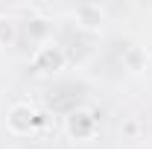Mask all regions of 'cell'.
I'll use <instances>...</instances> for the list:
<instances>
[{
	"instance_id": "6da1fadb",
	"label": "cell",
	"mask_w": 152,
	"mask_h": 149,
	"mask_svg": "<svg viewBox=\"0 0 152 149\" xmlns=\"http://www.w3.org/2000/svg\"><path fill=\"white\" fill-rule=\"evenodd\" d=\"M99 129V117L91 108H73L64 120V131L70 140H91Z\"/></svg>"
},
{
	"instance_id": "7a4b0ae2",
	"label": "cell",
	"mask_w": 152,
	"mask_h": 149,
	"mask_svg": "<svg viewBox=\"0 0 152 149\" xmlns=\"http://www.w3.org/2000/svg\"><path fill=\"white\" fill-rule=\"evenodd\" d=\"M64 50L53 44V41H44V44H38L35 53H32V67H35L38 73H58L61 67H64Z\"/></svg>"
},
{
	"instance_id": "3957f363",
	"label": "cell",
	"mask_w": 152,
	"mask_h": 149,
	"mask_svg": "<svg viewBox=\"0 0 152 149\" xmlns=\"http://www.w3.org/2000/svg\"><path fill=\"white\" fill-rule=\"evenodd\" d=\"M35 126H38V111L26 102H15L6 111V129L12 134H29Z\"/></svg>"
},
{
	"instance_id": "277c9868",
	"label": "cell",
	"mask_w": 152,
	"mask_h": 149,
	"mask_svg": "<svg viewBox=\"0 0 152 149\" xmlns=\"http://www.w3.org/2000/svg\"><path fill=\"white\" fill-rule=\"evenodd\" d=\"M73 18L85 32H99L102 23H105V9L99 3H82V6L73 9Z\"/></svg>"
},
{
	"instance_id": "5b68a950",
	"label": "cell",
	"mask_w": 152,
	"mask_h": 149,
	"mask_svg": "<svg viewBox=\"0 0 152 149\" xmlns=\"http://www.w3.org/2000/svg\"><path fill=\"white\" fill-rule=\"evenodd\" d=\"M123 61H126V67H129L132 73H137V70L146 67V50H143V47H129L126 56H123Z\"/></svg>"
},
{
	"instance_id": "8992f818",
	"label": "cell",
	"mask_w": 152,
	"mask_h": 149,
	"mask_svg": "<svg viewBox=\"0 0 152 149\" xmlns=\"http://www.w3.org/2000/svg\"><path fill=\"white\" fill-rule=\"evenodd\" d=\"M18 35V23L9 18V15H0V47H9Z\"/></svg>"
},
{
	"instance_id": "52a82bcc",
	"label": "cell",
	"mask_w": 152,
	"mask_h": 149,
	"mask_svg": "<svg viewBox=\"0 0 152 149\" xmlns=\"http://www.w3.org/2000/svg\"><path fill=\"white\" fill-rule=\"evenodd\" d=\"M137 129H140V123H137L134 117H129V120H126V123L120 126V131H123L126 137H134V134H137Z\"/></svg>"
},
{
	"instance_id": "ba28073f",
	"label": "cell",
	"mask_w": 152,
	"mask_h": 149,
	"mask_svg": "<svg viewBox=\"0 0 152 149\" xmlns=\"http://www.w3.org/2000/svg\"><path fill=\"white\" fill-rule=\"evenodd\" d=\"M32 35H35V38H44V35H47V20H41V18L32 20Z\"/></svg>"
}]
</instances>
